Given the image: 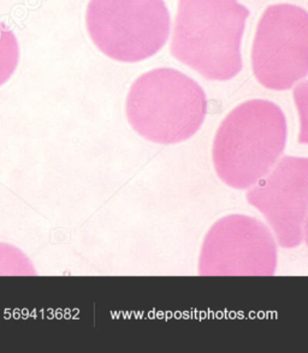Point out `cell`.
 <instances>
[{"instance_id": "obj_1", "label": "cell", "mask_w": 308, "mask_h": 353, "mask_svg": "<svg viewBox=\"0 0 308 353\" xmlns=\"http://www.w3.org/2000/svg\"><path fill=\"white\" fill-rule=\"evenodd\" d=\"M287 139L280 106L260 99L238 105L215 132L212 161L217 176L231 189L248 190L280 160Z\"/></svg>"}, {"instance_id": "obj_2", "label": "cell", "mask_w": 308, "mask_h": 353, "mask_svg": "<svg viewBox=\"0 0 308 353\" xmlns=\"http://www.w3.org/2000/svg\"><path fill=\"white\" fill-rule=\"evenodd\" d=\"M248 16L238 0H178L171 54L206 79L236 77Z\"/></svg>"}, {"instance_id": "obj_3", "label": "cell", "mask_w": 308, "mask_h": 353, "mask_svg": "<svg viewBox=\"0 0 308 353\" xmlns=\"http://www.w3.org/2000/svg\"><path fill=\"white\" fill-rule=\"evenodd\" d=\"M126 118L147 141L176 144L199 131L207 99L199 83L181 71L159 68L141 74L126 97Z\"/></svg>"}, {"instance_id": "obj_4", "label": "cell", "mask_w": 308, "mask_h": 353, "mask_svg": "<svg viewBox=\"0 0 308 353\" xmlns=\"http://www.w3.org/2000/svg\"><path fill=\"white\" fill-rule=\"evenodd\" d=\"M87 29L105 56L137 63L157 54L170 33V14L164 0H90Z\"/></svg>"}, {"instance_id": "obj_5", "label": "cell", "mask_w": 308, "mask_h": 353, "mask_svg": "<svg viewBox=\"0 0 308 353\" xmlns=\"http://www.w3.org/2000/svg\"><path fill=\"white\" fill-rule=\"evenodd\" d=\"M278 244L265 223L243 214L217 220L206 233L198 262L201 276H271Z\"/></svg>"}, {"instance_id": "obj_6", "label": "cell", "mask_w": 308, "mask_h": 353, "mask_svg": "<svg viewBox=\"0 0 308 353\" xmlns=\"http://www.w3.org/2000/svg\"><path fill=\"white\" fill-rule=\"evenodd\" d=\"M253 72L262 87L283 92L308 72V14L296 5L269 6L253 42Z\"/></svg>"}, {"instance_id": "obj_7", "label": "cell", "mask_w": 308, "mask_h": 353, "mask_svg": "<svg viewBox=\"0 0 308 353\" xmlns=\"http://www.w3.org/2000/svg\"><path fill=\"white\" fill-rule=\"evenodd\" d=\"M246 199L264 215L280 248L294 249L306 243L307 159L280 158L267 176L248 189Z\"/></svg>"}, {"instance_id": "obj_8", "label": "cell", "mask_w": 308, "mask_h": 353, "mask_svg": "<svg viewBox=\"0 0 308 353\" xmlns=\"http://www.w3.org/2000/svg\"><path fill=\"white\" fill-rule=\"evenodd\" d=\"M19 63V46L14 32L0 22V87L6 83Z\"/></svg>"}, {"instance_id": "obj_9", "label": "cell", "mask_w": 308, "mask_h": 353, "mask_svg": "<svg viewBox=\"0 0 308 353\" xmlns=\"http://www.w3.org/2000/svg\"><path fill=\"white\" fill-rule=\"evenodd\" d=\"M37 272L27 256L17 248L0 243V275H35Z\"/></svg>"}]
</instances>
